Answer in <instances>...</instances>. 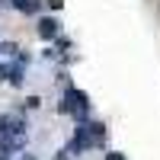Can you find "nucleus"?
Instances as JSON below:
<instances>
[{"label": "nucleus", "mask_w": 160, "mask_h": 160, "mask_svg": "<svg viewBox=\"0 0 160 160\" xmlns=\"http://www.w3.org/2000/svg\"><path fill=\"white\" fill-rule=\"evenodd\" d=\"M38 32H42L45 38H51V35L58 32V22H55V19H42V26H38Z\"/></svg>", "instance_id": "f257e3e1"}, {"label": "nucleus", "mask_w": 160, "mask_h": 160, "mask_svg": "<svg viewBox=\"0 0 160 160\" xmlns=\"http://www.w3.org/2000/svg\"><path fill=\"white\" fill-rule=\"evenodd\" d=\"M109 160H122V157H118V154H112V157H109Z\"/></svg>", "instance_id": "f03ea898"}]
</instances>
